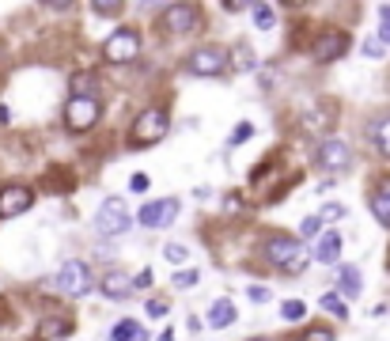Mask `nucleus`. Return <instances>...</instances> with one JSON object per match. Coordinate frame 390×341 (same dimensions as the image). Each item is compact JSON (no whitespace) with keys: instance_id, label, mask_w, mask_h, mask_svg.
<instances>
[{"instance_id":"nucleus-1","label":"nucleus","mask_w":390,"mask_h":341,"mask_svg":"<svg viewBox=\"0 0 390 341\" xmlns=\"http://www.w3.org/2000/svg\"><path fill=\"white\" fill-rule=\"evenodd\" d=\"M262 258L269 265H277L281 273H303L307 270V251L300 239L292 235H269L262 243Z\"/></svg>"},{"instance_id":"nucleus-2","label":"nucleus","mask_w":390,"mask_h":341,"mask_svg":"<svg viewBox=\"0 0 390 341\" xmlns=\"http://www.w3.org/2000/svg\"><path fill=\"white\" fill-rule=\"evenodd\" d=\"M129 224H133V216H129L122 197H106L103 205H99V213H95V232L99 235H125Z\"/></svg>"},{"instance_id":"nucleus-3","label":"nucleus","mask_w":390,"mask_h":341,"mask_svg":"<svg viewBox=\"0 0 390 341\" xmlns=\"http://www.w3.org/2000/svg\"><path fill=\"white\" fill-rule=\"evenodd\" d=\"M167 129H171V118H167V110L148 106L144 114L133 122V144H160L163 137H167Z\"/></svg>"},{"instance_id":"nucleus-4","label":"nucleus","mask_w":390,"mask_h":341,"mask_svg":"<svg viewBox=\"0 0 390 341\" xmlns=\"http://www.w3.org/2000/svg\"><path fill=\"white\" fill-rule=\"evenodd\" d=\"M186 69L193 76H224L228 72V50L224 46H197L186 61Z\"/></svg>"},{"instance_id":"nucleus-5","label":"nucleus","mask_w":390,"mask_h":341,"mask_svg":"<svg viewBox=\"0 0 390 341\" xmlns=\"http://www.w3.org/2000/svg\"><path fill=\"white\" fill-rule=\"evenodd\" d=\"M99 114H103V106H99V99H91V95H72L69 103H64V125H69L72 133L91 129L99 122Z\"/></svg>"},{"instance_id":"nucleus-6","label":"nucleus","mask_w":390,"mask_h":341,"mask_svg":"<svg viewBox=\"0 0 390 341\" xmlns=\"http://www.w3.org/2000/svg\"><path fill=\"white\" fill-rule=\"evenodd\" d=\"M53 288L64 292V296H88V292H91V270H88V262H64L61 273L53 277Z\"/></svg>"},{"instance_id":"nucleus-7","label":"nucleus","mask_w":390,"mask_h":341,"mask_svg":"<svg viewBox=\"0 0 390 341\" xmlns=\"http://www.w3.org/2000/svg\"><path fill=\"white\" fill-rule=\"evenodd\" d=\"M314 163H319L322 171H349L352 148L341 141V137H322L319 148H314Z\"/></svg>"},{"instance_id":"nucleus-8","label":"nucleus","mask_w":390,"mask_h":341,"mask_svg":"<svg viewBox=\"0 0 390 341\" xmlns=\"http://www.w3.org/2000/svg\"><path fill=\"white\" fill-rule=\"evenodd\" d=\"M106 61H114V64H125V61H133L137 57V50H141V34L133 31V27H122V31H114L106 39Z\"/></svg>"},{"instance_id":"nucleus-9","label":"nucleus","mask_w":390,"mask_h":341,"mask_svg":"<svg viewBox=\"0 0 390 341\" xmlns=\"http://www.w3.org/2000/svg\"><path fill=\"white\" fill-rule=\"evenodd\" d=\"M179 201L174 197H163V201H148V205L141 209V213H137V220H141L144 228H167L171 224L174 216H179Z\"/></svg>"},{"instance_id":"nucleus-10","label":"nucleus","mask_w":390,"mask_h":341,"mask_svg":"<svg viewBox=\"0 0 390 341\" xmlns=\"http://www.w3.org/2000/svg\"><path fill=\"white\" fill-rule=\"evenodd\" d=\"M31 205H34V193L27 190V186H4V190H0V220L20 216Z\"/></svg>"},{"instance_id":"nucleus-11","label":"nucleus","mask_w":390,"mask_h":341,"mask_svg":"<svg viewBox=\"0 0 390 341\" xmlns=\"http://www.w3.org/2000/svg\"><path fill=\"white\" fill-rule=\"evenodd\" d=\"M201 23V12L193 4H174V8H167V31L171 34H186V31H193V27Z\"/></svg>"},{"instance_id":"nucleus-12","label":"nucleus","mask_w":390,"mask_h":341,"mask_svg":"<svg viewBox=\"0 0 390 341\" xmlns=\"http://www.w3.org/2000/svg\"><path fill=\"white\" fill-rule=\"evenodd\" d=\"M103 296H110V300H129V296H133V277L122 273V270H110L106 277H103Z\"/></svg>"},{"instance_id":"nucleus-13","label":"nucleus","mask_w":390,"mask_h":341,"mask_svg":"<svg viewBox=\"0 0 390 341\" xmlns=\"http://www.w3.org/2000/svg\"><path fill=\"white\" fill-rule=\"evenodd\" d=\"M371 213H375L379 224H386L390 228V174L383 182H379L375 190H371Z\"/></svg>"},{"instance_id":"nucleus-14","label":"nucleus","mask_w":390,"mask_h":341,"mask_svg":"<svg viewBox=\"0 0 390 341\" xmlns=\"http://www.w3.org/2000/svg\"><path fill=\"white\" fill-rule=\"evenodd\" d=\"M345 50H349V34H341V31H330L326 39L319 42V50H314V53H319L322 61H333V57H341V53H345Z\"/></svg>"},{"instance_id":"nucleus-15","label":"nucleus","mask_w":390,"mask_h":341,"mask_svg":"<svg viewBox=\"0 0 390 341\" xmlns=\"http://www.w3.org/2000/svg\"><path fill=\"white\" fill-rule=\"evenodd\" d=\"M110 341H148V330L133 319H122L114 330H110Z\"/></svg>"},{"instance_id":"nucleus-16","label":"nucleus","mask_w":390,"mask_h":341,"mask_svg":"<svg viewBox=\"0 0 390 341\" xmlns=\"http://www.w3.org/2000/svg\"><path fill=\"white\" fill-rule=\"evenodd\" d=\"M231 322H235V303H231V300H216L209 307V326L224 330V326H231Z\"/></svg>"},{"instance_id":"nucleus-17","label":"nucleus","mask_w":390,"mask_h":341,"mask_svg":"<svg viewBox=\"0 0 390 341\" xmlns=\"http://www.w3.org/2000/svg\"><path fill=\"white\" fill-rule=\"evenodd\" d=\"M337 258H341V235L326 232V239L319 243V262L322 265H337Z\"/></svg>"},{"instance_id":"nucleus-18","label":"nucleus","mask_w":390,"mask_h":341,"mask_svg":"<svg viewBox=\"0 0 390 341\" xmlns=\"http://www.w3.org/2000/svg\"><path fill=\"white\" fill-rule=\"evenodd\" d=\"M360 288H364V277H360L352 265H341V296H360Z\"/></svg>"},{"instance_id":"nucleus-19","label":"nucleus","mask_w":390,"mask_h":341,"mask_svg":"<svg viewBox=\"0 0 390 341\" xmlns=\"http://www.w3.org/2000/svg\"><path fill=\"white\" fill-rule=\"evenodd\" d=\"M64 334H72V322L69 319H50V322H42L39 341H53V337H64Z\"/></svg>"},{"instance_id":"nucleus-20","label":"nucleus","mask_w":390,"mask_h":341,"mask_svg":"<svg viewBox=\"0 0 390 341\" xmlns=\"http://www.w3.org/2000/svg\"><path fill=\"white\" fill-rule=\"evenodd\" d=\"M319 307H322V311H330L333 319H349V307H345V300H341V296H333V292H326V296L319 300Z\"/></svg>"},{"instance_id":"nucleus-21","label":"nucleus","mask_w":390,"mask_h":341,"mask_svg":"<svg viewBox=\"0 0 390 341\" xmlns=\"http://www.w3.org/2000/svg\"><path fill=\"white\" fill-rule=\"evenodd\" d=\"M371 137H375V148L390 160V118H383V122L375 125V133H371Z\"/></svg>"},{"instance_id":"nucleus-22","label":"nucleus","mask_w":390,"mask_h":341,"mask_svg":"<svg viewBox=\"0 0 390 341\" xmlns=\"http://www.w3.org/2000/svg\"><path fill=\"white\" fill-rule=\"evenodd\" d=\"M273 23H277V12L269 4H258L254 8V27H258V31H269Z\"/></svg>"},{"instance_id":"nucleus-23","label":"nucleus","mask_w":390,"mask_h":341,"mask_svg":"<svg viewBox=\"0 0 390 341\" xmlns=\"http://www.w3.org/2000/svg\"><path fill=\"white\" fill-rule=\"evenodd\" d=\"M281 315H284L288 322H300L303 315H307V307H303L300 300H284V303H281Z\"/></svg>"},{"instance_id":"nucleus-24","label":"nucleus","mask_w":390,"mask_h":341,"mask_svg":"<svg viewBox=\"0 0 390 341\" xmlns=\"http://www.w3.org/2000/svg\"><path fill=\"white\" fill-rule=\"evenodd\" d=\"M163 254H167V262H174V265H182L186 258H190V251H186L182 243H167V246H163Z\"/></svg>"},{"instance_id":"nucleus-25","label":"nucleus","mask_w":390,"mask_h":341,"mask_svg":"<svg viewBox=\"0 0 390 341\" xmlns=\"http://www.w3.org/2000/svg\"><path fill=\"white\" fill-rule=\"evenodd\" d=\"M235 50H239V53H235V69H239V72L250 69V64H254V53H250V46H246V42H239Z\"/></svg>"},{"instance_id":"nucleus-26","label":"nucleus","mask_w":390,"mask_h":341,"mask_svg":"<svg viewBox=\"0 0 390 341\" xmlns=\"http://www.w3.org/2000/svg\"><path fill=\"white\" fill-rule=\"evenodd\" d=\"M319 228H322V220L319 216H307L300 224V243H303V239H314V235H319Z\"/></svg>"},{"instance_id":"nucleus-27","label":"nucleus","mask_w":390,"mask_h":341,"mask_svg":"<svg viewBox=\"0 0 390 341\" xmlns=\"http://www.w3.org/2000/svg\"><path fill=\"white\" fill-rule=\"evenodd\" d=\"M250 133H254V125H250V122H239L235 129H231V141H228V144H231V148H235V144H243Z\"/></svg>"},{"instance_id":"nucleus-28","label":"nucleus","mask_w":390,"mask_h":341,"mask_svg":"<svg viewBox=\"0 0 390 341\" xmlns=\"http://www.w3.org/2000/svg\"><path fill=\"white\" fill-rule=\"evenodd\" d=\"M72 95H91V99H95V84H91V76H76V80H72Z\"/></svg>"},{"instance_id":"nucleus-29","label":"nucleus","mask_w":390,"mask_h":341,"mask_svg":"<svg viewBox=\"0 0 390 341\" xmlns=\"http://www.w3.org/2000/svg\"><path fill=\"white\" fill-rule=\"evenodd\" d=\"M190 284H197V270H182V273H174V288H190Z\"/></svg>"},{"instance_id":"nucleus-30","label":"nucleus","mask_w":390,"mask_h":341,"mask_svg":"<svg viewBox=\"0 0 390 341\" xmlns=\"http://www.w3.org/2000/svg\"><path fill=\"white\" fill-rule=\"evenodd\" d=\"M345 216V205H322V213H319V220H341Z\"/></svg>"},{"instance_id":"nucleus-31","label":"nucleus","mask_w":390,"mask_h":341,"mask_svg":"<svg viewBox=\"0 0 390 341\" xmlns=\"http://www.w3.org/2000/svg\"><path fill=\"white\" fill-rule=\"evenodd\" d=\"M303 341H333V334H330L326 326H311V330H307V337H303Z\"/></svg>"},{"instance_id":"nucleus-32","label":"nucleus","mask_w":390,"mask_h":341,"mask_svg":"<svg viewBox=\"0 0 390 341\" xmlns=\"http://www.w3.org/2000/svg\"><path fill=\"white\" fill-rule=\"evenodd\" d=\"M379 42L390 46V4L383 8V27H379Z\"/></svg>"},{"instance_id":"nucleus-33","label":"nucleus","mask_w":390,"mask_h":341,"mask_svg":"<svg viewBox=\"0 0 390 341\" xmlns=\"http://www.w3.org/2000/svg\"><path fill=\"white\" fill-rule=\"evenodd\" d=\"M250 300H254V303H269V288H262V284H250Z\"/></svg>"},{"instance_id":"nucleus-34","label":"nucleus","mask_w":390,"mask_h":341,"mask_svg":"<svg viewBox=\"0 0 390 341\" xmlns=\"http://www.w3.org/2000/svg\"><path fill=\"white\" fill-rule=\"evenodd\" d=\"M364 53H368V57H383V42H379V39H368L364 42Z\"/></svg>"},{"instance_id":"nucleus-35","label":"nucleus","mask_w":390,"mask_h":341,"mask_svg":"<svg viewBox=\"0 0 390 341\" xmlns=\"http://www.w3.org/2000/svg\"><path fill=\"white\" fill-rule=\"evenodd\" d=\"M129 190H137V193L148 190V174H133V179H129Z\"/></svg>"},{"instance_id":"nucleus-36","label":"nucleus","mask_w":390,"mask_h":341,"mask_svg":"<svg viewBox=\"0 0 390 341\" xmlns=\"http://www.w3.org/2000/svg\"><path fill=\"white\" fill-rule=\"evenodd\" d=\"M95 12L99 15H118V12H122V4H95Z\"/></svg>"},{"instance_id":"nucleus-37","label":"nucleus","mask_w":390,"mask_h":341,"mask_svg":"<svg viewBox=\"0 0 390 341\" xmlns=\"http://www.w3.org/2000/svg\"><path fill=\"white\" fill-rule=\"evenodd\" d=\"M148 284H152V273H137V277H133V288H148Z\"/></svg>"},{"instance_id":"nucleus-38","label":"nucleus","mask_w":390,"mask_h":341,"mask_svg":"<svg viewBox=\"0 0 390 341\" xmlns=\"http://www.w3.org/2000/svg\"><path fill=\"white\" fill-rule=\"evenodd\" d=\"M163 311H167V307H163L160 300H152V303H148V315H163Z\"/></svg>"},{"instance_id":"nucleus-39","label":"nucleus","mask_w":390,"mask_h":341,"mask_svg":"<svg viewBox=\"0 0 390 341\" xmlns=\"http://www.w3.org/2000/svg\"><path fill=\"white\" fill-rule=\"evenodd\" d=\"M160 341H174V330H163V334H160Z\"/></svg>"}]
</instances>
